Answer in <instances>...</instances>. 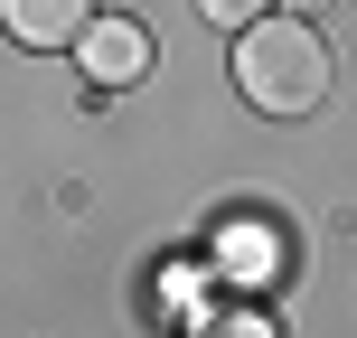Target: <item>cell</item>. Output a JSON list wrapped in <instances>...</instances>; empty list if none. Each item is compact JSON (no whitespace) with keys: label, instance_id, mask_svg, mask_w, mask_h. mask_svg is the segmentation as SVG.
<instances>
[{"label":"cell","instance_id":"obj_1","mask_svg":"<svg viewBox=\"0 0 357 338\" xmlns=\"http://www.w3.org/2000/svg\"><path fill=\"white\" fill-rule=\"evenodd\" d=\"M235 94L273 123H301L329 104V47L310 19H245L235 29Z\"/></svg>","mask_w":357,"mask_h":338},{"label":"cell","instance_id":"obj_2","mask_svg":"<svg viewBox=\"0 0 357 338\" xmlns=\"http://www.w3.org/2000/svg\"><path fill=\"white\" fill-rule=\"evenodd\" d=\"M75 66H85L104 94L142 85V75H151V29H142V19H85V38H75Z\"/></svg>","mask_w":357,"mask_h":338},{"label":"cell","instance_id":"obj_3","mask_svg":"<svg viewBox=\"0 0 357 338\" xmlns=\"http://www.w3.org/2000/svg\"><path fill=\"white\" fill-rule=\"evenodd\" d=\"M85 19H94V0H0V29L19 47H75Z\"/></svg>","mask_w":357,"mask_h":338},{"label":"cell","instance_id":"obj_4","mask_svg":"<svg viewBox=\"0 0 357 338\" xmlns=\"http://www.w3.org/2000/svg\"><path fill=\"white\" fill-rule=\"evenodd\" d=\"M197 338H273V329L254 320V310H207V320H197Z\"/></svg>","mask_w":357,"mask_h":338},{"label":"cell","instance_id":"obj_5","mask_svg":"<svg viewBox=\"0 0 357 338\" xmlns=\"http://www.w3.org/2000/svg\"><path fill=\"white\" fill-rule=\"evenodd\" d=\"M197 10H207L216 29H245V19H264V0H197Z\"/></svg>","mask_w":357,"mask_h":338},{"label":"cell","instance_id":"obj_6","mask_svg":"<svg viewBox=\"0 0 357 338\" xmlns=\"http://www.w3.org/2000/svg\"><path fill=\"white\" fill-rule=\"evenodd\" d=\"M282 10H291V19H329L339 0H282Z\"/></svg>","mask_w":357,"mask_h":338}]
</instances>
